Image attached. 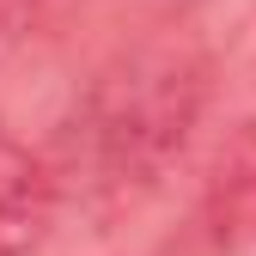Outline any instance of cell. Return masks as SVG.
Wrapping results in <instances>:
<instances>
[{
	"label": "cell",
	"instance_id": "obj_1",
	"mask_svg": "<svg viewBox=\"0 0 256 256\" xmlns=\"http://www.w3.org/2000/svg\"><path fill=\"white\" fill-rule=\"evenodd\" d=\"M202 110V61L183 43H140L92 86L80 134L110 177L158 171Z\"/></svg>",
	"mask_w": 256,
	"mask_h": 256
},
{
	"label": "cell",
	"instance_id": "obj_2",
	"mask_svg": "<svg viewBox=\"0 0 256 256\" xmlns=\"http://www.w3.org/2000/svg\"><path fill=\"white\" fill-rule=\"evenodd\" d=\"M55 220V177L43 158L0 140V256H30Z\"/></svg>",
	"mask_w": 256,
	"mask_h": 256
},
{
	"label": "cell",
	"instance_id": "obj_3",
	"mask_svg": "<svg viewBox=\"0 0 256 256\" xmlns=\"http://www.w3.org/2000/svg\"><path fill=\"white\" fill-rule=\"evenodd\" d=\"M37 12H43V0H0V37H6V30H24Z\"/></svg>",
	"mask_w": 256,
	"mask_h": 256
}]
</instances>
